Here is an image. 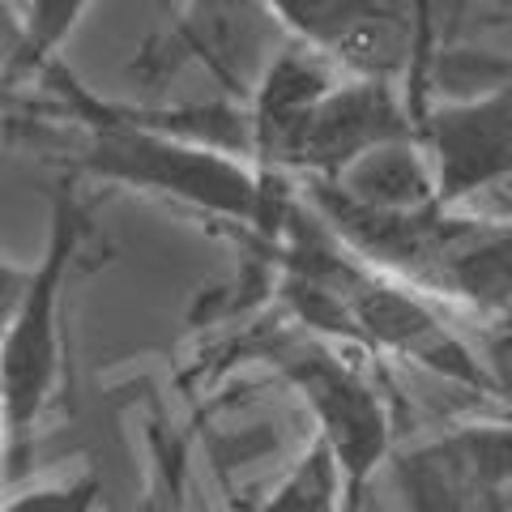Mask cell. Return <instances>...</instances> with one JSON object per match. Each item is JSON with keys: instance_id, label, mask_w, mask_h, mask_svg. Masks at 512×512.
I'll return each instance as SVG.
<instances>
[{"instance_id": "cell-4", "label": "cell", "mask_w": 512, "mask_h": 512, "mask_svg": "<svg viewBox=\"0 0 512 512\" xmlns=\"http://www.w3.org/2000/svg\"><path fill=\"white\" fill-rule=\"evenodd\" d=\"M82 180H64L56 188L52 218H47L43 256L30 265L18 303L0 329V406H5L9 440V478L26 470L35 457L39 423L52 406L60 380V308L64 286L90 235V205L82 201Z\"/></svg>"}, {"instance_id": "cell-2", "label": "cell", "mask_w": 512, "mask_h": 512, "mask_svg": "<svg viewBox=\"0 0 512 512\" xmlns=\"http://www.w3.org/2000/svg\"><path fill=\"white\" fill-rule=\"evenodd\" d=\"M269 252L282 265L286 303L308 329L367 350H389L470 393L500 389L483 355L457 329H448L427 295L350 252L303 201V192H295L278 239H269Z\"/></svg>"}, {"instance_id": "cell-17", "label": "cell", "mask_w": 512, "mask_h": 512, "mask_svg": "<svg viewBox=\"0 0 512 512\" xmlns=\"http://www.w3.org/2000/svg\"><path fill=\"white\" fill-rule=\"evenodd\" d=\"M367 512H406V508H402V500L389 504V500H384V495L372 487V504H367Z\"/></svg>"}, {"instance_id": "cell-9", "label": "cell", "mask_w": 512, "mask_h": 512, "mask_svg": "<svg viewBox=\"0 0 512 512\" xmlns=\"http://www.w3.org/2000/svg\"><path fill=\"white\" fill-rule=\"evenodd\" d=\"M414 120L402 86L372 82V77H338L308 111L286 150V175L303 180H338L367 150L393 137H410Z\"/></svg>"}, {"instance_id": "cell-5", "label": "cell", "mask_w": 512, "mask_h": 512, "mask_svg": "<svg viewBox=\"0 0 512 512\" xmlns=\"http://www.w3.org/2000/svg\"><path fill=\"white\" fill-rule=\"evenodd\" d=\"M269 13L286 39L312 47L338 73L402 86L419 124L436 52L423 43L414 0H269Z\"/></svg>"}, {"instance_id": "cell-13", "label": "cell", "mask_w": 512, "mask_h": 512, "mask_svg": "<svg viewBox=\"0 0 512 512\" xmlns=\"http://www.w3.org/2000/svg\"><path fill=\"white\" fill-rule=\"evenodd\" d=\"M338 500H342L338 457H333V448L325 440L312 436V444L299 453L291 474L248 512H338Z\"/></svg>"}, {"instance_id": "cell-14", "label": "cell", "mask_w": 512, "mask_h": 512, "mask_svg": "<svg viewBox=\"0 0 512 512\" xmlns=\"http://www.w3.org/2000/svg\"><path fill=\"white\" fill-rule=\"evenodd\" d=\"M393 478H397V495H402L406 512H470L461 500L457 474L444 466V461L427 457L423 448H410V453L389 457Z\"/></svg>"}, {"instance_id": "cell-15", "label": "cell", "mask_w": 512, "mask_h": 512, "mask_svg": "<svg viewBox=\"0 0 512 512\" xmlns=\"http://www.w3.org/2000/svg\"><path fill=\"white\" fill-rule=\"evenodd\" d=\"M372 487L376 483H350V478H342L338 512H367V504H372Z\"/></svg>"}, {"instance_id": "cell-6", "label": "cell", "mask_w": 512, "mask_h": 512, "mask_svg": "<svg viewBox=\"0 0 512 512\" xmlns=\"http://www.w3.org/2000/svg\"><path fill=\"white\" fill-rule=\"evenodd\" d=\"M414 133L431 158L436 205L512 188V69L483 94L427 103Z\"/></svg>"}, {"instance_id": "cell-7", "label": "cell", "mask_w": 512, "mask_h": 512, "mask_svg": "<svg viewBox=\"0 0 512 512\" xmlns=\"http://www.w3.org/2000/svg\"><path fill=\"white\" fill-rule=\"evenodd\" d=\"M269 0H184L167 35H158L137 60V73L167 82L180 64H205L231 94H248L269 52L282 43Z\"/></svg>"}, {"instance_id": "cell-1", "label": "cell", "mask_w": 512, "mask_h": 512, "mask_svg": "<svg viewBox=\"0 0 512 512\" xmlns=\"http://www.w3.org/2000/svg\"><path fill=\"white\" fill-rule=\"evenodd\" d=\"M60 103L73 128L69 167L73 180H103L133 192H150L205 218L248 227L269 244L295 201V180L261 175L239 150L197 141L154 111L111 103L86 90L64 60H52L35 77Z\"/></svg>"}, {"instance_id": "cell-8", "label": "cell", "mask_w": 512, "mask_h": 512, "mask_svg": "<svg viewBox=\"0 0 512 512\" xmlns=\"http://www.w3.org/2000/svg\"><path fill=\"white\" fill-rule=\"evenodd\" d=\"M286 380L308 402L316 436L333 448L342 478L376 483V474L393 457V419L367 376L329 346H303L286 355Z\"/></svg>"}, {"instance_id": "cell-12", "label": "cell", "mask_w": 512, "mask_h": 512, "mask_svg": "<svg viewBox=\"0 0 512 512\" xmlns=\"http://www.w3.org/2000/svg\"><path fill=\"white\" fill-rule=\"evenodd\" d=\"M427 457L444 461L448 470H466L487 491H512V414L495 423H466L448 436L423 444Z\"/></svg>"}, {"instance_id": "cell-18", "label": "cell", "mask_w": 512, "mask_h": 512, "mask_svg": "<svg viewBox=\"0 0 512 512\" xmlns=\"http://www.w3.org/2000/svg\"><path fill=\"white\" fill-rule=\"evenodd\" d=\"M5 73H9V52H0V94H5Z\"/></svg>"}, {"instance_id": "cell-3", "label": "cell", "mask_w": 512, "mask_h": 512, "mask_svg": "<svg viewBox=\"0 0 512 512\" xmlns=\"http://www.w3.org/2000/svg\"><path fill=\"white\" fill-rule=\"evenodd\" d=\"M295 188L350 252L414 291L474 312L512 308V218H483L466 205L436 201L423 210H367L320 180Z\"/></svg>"}, {"instance_id": "cell-10", "label": "cell", "mask_w": 512, "mask_h": 512, "mask_svg": "<svg viewBox=\"0 0 512 512\" xmlns=\"http://www.w3.org/2000/svg\"><path fill=\"white\" fill-rule=\"evenodd\" d=\"M320 184L338 188L342 197L367 205V210H423L436 201V175H431V158L419 133L384 141V146L355 158L338 180Z\"/></svg>"}, {"instance_id": "cell-16", "label": "cell", "mask_w": 512, "mask_h": 512, "mask_svg": "<svg viewBox=\"0 0 512 512\" xmlns=\"http://www.w3.org/2000/svg\"><path fill=\"white\" fill-rule=\"evenodd\" d=\"M137 512H184V508H180V500L171 495V487H167V483H154L146 495H141Z\"/></svg>"}, {"instance_id": "cell-19", "label": "cell", "mask_w": 512, "mask_h": 512, "mask_svg": "<svg viewBox=\"0 0 512 512\" xmlns=\"http://www.w3.org/2000/svg\"><path fill=\"white\" fill-rule=\"evenodd\" d=\"M500 512H512V491H504V504H500Z\"/></svg>"}, {"instance_id": "cell-11", "label": "cell", "mask_w": 512, "mask_h": 512, "mask_svg": "<svg viewBox=\"0 0 512 512\" xmlns=\"http://www.w3.org/2000/svg\"><path fill=\"white\" fill-rule=\"evenodd\" d=\"M94 0H22V26L9 52V73H5V90L18 82H35L52 60H60L64 43L77 35L86 9Z\"/></svg>"}]
</instances>
